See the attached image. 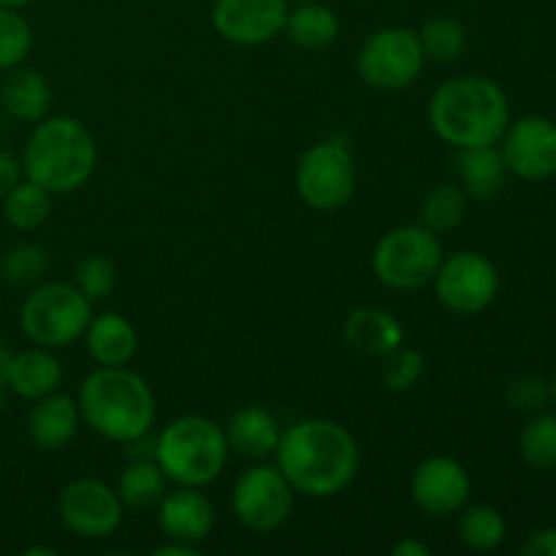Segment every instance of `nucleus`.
Instances as JSON below:
<instances>
[{"label": "nucleus", "instance_id": "nucleus-1", "mask_svg": "<svg viewBox=\"0 0 556 556\" xmlns=\"http://www.w3.org/2000/svg\"><path fill=\"white\" fill-rule=\"evenodd\" d=\"M275 456L293 492L313 500L345 492L362 467V448L353 432L331 418H304L282 429Z\"/></svg>", "mask_w": 556, "mask_h": 556}, {"label": "nucleus", "instance_id": "nucleus-2", "mask_svg": "<svg viewBox=\"0 0 556 556\" xmlns=\"http://www.w3.org/2000/svg\"><path fill=\"white\" fill-rule=\"evenodd\" d=\"M510 123V103L503 87L481 74H462L443 81L429 101V125L456 150L497 144Z\"/></svg>", "mask_w": 556, "mask_h": 556}, {"label": "nucleus", "instance_id": "nucleus-3", "mask_svg": "<svg viewBox=\"0 0 556 556\" xmlns=\"http://www.w3.org/2000/svg\"><path fill=\"white\" fill-rule=\"evenodd\" d=\"M81 421L112 443H136L147 438L157 416L155 394L139 372L125 367H98L81 383Z\"/></svg>", "mask_w": 556, "mask_h": 556}, {"label": "nucleus", "instance_id": "nucleus-4", "mask_svg": "<svg viewBox=\"0 0 556 556\" xmlns=\"http://www.w3.org/2000/svg\"><path fill=\"white\" fill-rule=\"evenodd\" d=\"M98 163L96 136L76 117H43L27 136L22 172L52 195L76 193Z\"/></svg>", "mask_w": 556, "mask_h": 556}, {"label": "nucleus", "instance_id": "nucleus-5", "mask_svg": "<svg viewBox=\"0 0 556 556\" xmlns=\"http://www.w3.org/2000/svg\"><path fill=\"white\" fill-rule=\"evenodd\" d=\"M226 432L204 416H179L161 429L155 440V462L168 483L204 489L223 476L228 465Z\"/></svg>", "mask_w": 556, "mask_h": 556}, {"label": "nucleus", "instance_id": "nucleus-6", "mask_svg": "<svg viewBox=\"0 0 556 556\" xmlns=\"http://www.w3.org/2000/svg\"><path fill=\"white\" fill-rule=\"evenodd\" d=\"M90 318L92 302L74 282H38L20 309L22 334L49 351L79 342Z\"/></svg>", "mask_w": 556, "mask_h": 556}, {"label": "nucleus", "instance_id": "nucleus-7", "mask_svg": "<svg viewBox=\"0 0 556 556\" xmlns=\"http://www.w3.org/2000/svg\"><path fill=\"white\" fill-rule=\"evenodd\" d=\"M443 244L421 223L396 226L378 239L372 250V271L391 291H421L443 264Z\"/></svg>", "mask_w": 556, "mask_h": 556}, {"label": "nucleus", "instance_id": "nucleus-8", "mask_svg": "<svg viewBox=\"0 0 556 556\" xmlns=\"http://www.w3.org/2000/svg\"><path fill=\"white\" fill-rule=\"evenodd\" d=\"M356 161L345 141L324 139L302 152L296 163V193L309 210L337 212L356 193Z\"/></svg>", "mask_w": 556, "mask_h": 556}, {"label": "nucleus", "instance_id": "nucleus-9", "mask_svg": "<svg viewBox=\"0 0 556 556\" xmlns=\"http://www.w3.org/2000/svg\"><path fill=\"white\" fill-rule=\"evenodd\" d=\"M424 49L418 33L410 27H380L356 54V71L364 85L383 92H396L410 87L421 76Z\"/></svg>", "mask_w": 556, "mask_h": 556}, {"label": "nucleus", "instance_id": "nucleus-10", "mask_svg": "<svg viewBox=\"0 0 556 556\" xmlns=\"http://www.w3.org/2000/svg\"><path fill=\"white\" fill-rule=\"evenodd\" d=\"M434 296L448 313L478 315L494 304L500 293V271L492 258L476 250H462L443 258L432 280Z\"/></svg>", "mask_w": 556, "mask_h": 556}, {"label": "nucleus", "instance_id": "nucleus-11", "mask_svg": "<svg viewBox=\"0 0 556 556\" xmlns=\"http://www.w3.org/2000/svg\"><path fill=\"white\" fill-rule=\"evenodd\" d=\"M293 486L277 465H255L239 476L231 494V508L239 525L250 532H275L291 519Z\"/></svg>", "mask_w": 556, "mask_h": 556}, {"label": "nucleus", "instance_id": "nucleus-12", "mask_svg": "<svg viewBox=\"0 0 556 556\" xmlns=\"http://www.w3.org/2000/svg\"><path fill=\"white\" fill-rule=\"evenodd\" d=\"M58 514L65 530L85 541H101L114 535L123 525L125 505L117 492L98 478H76L65 483L58 497Z\"/></svg>", "mask_w": 556, "mask_h": 556}, {"label": "nucleus", "instance_id": "nucleus-13", "mask_svg": "<svg viewBox=\"0 0 556 556\" xmlns=\"http://www.w3.org/2000/svg\"><path fill=\"white\" fill-rule=\"evenodd\" d=\"M472 481L465 465L451 456H429L413 470L410 497L432 519H448L470 503Z\"/></svg>", "mask_w": 556, "mask_h": 556}, {"label": "nucleus", "instance_id": "nucleus-14", "mask_svg": "<svg viewBox=\"0 0 556 556\" xmlns=\"http://www.w3.org/2000/svg\"><path fill=\"white\" fill-rule=\"evenodd\" d=\"M503 157L508 172L530 182H541L556 174V123L541 114H530L508 123L503 134Z\"/></svg>", "mask_w": 556, "mask_h": 556}, {"label": "nucleus", "instance_id": "nucleus-15", "mask_svg": "<svg viewBox=\"0 0 556 556\" xmlns=\"http://www.w3.org/2000/svg\"><path fill=\"white\" fill-rule=\"evenodd\" d=\"M288 0H215L212 25L217 36L237 47L275 41L286 27Z\"/></svg>", "mask_w": 556, "mask_h": 556}, {"label": "nucleus", "instance_id": "nucleus-16", "mask_svg": "<svg viewBox=\"0 0 556 556\" xmlns=\"http://www.w3.org/2000/svg\"><path fill=\"white\" fill-rule=\"evenodd\" d=\"M157 527L166 541L201 546L215 530V505L201 489L177 486L157 503Z\"/></svg>", "mask_w": 556, "mask_h": 556}, {"label": "nucleus", "instance_id": "nucleus-17", "mask_svg": "<svg viewBox=\"0 0 556 556\" xmlns=\"http://www.w3.org/2000/svg\"><path fill=\"white\" fill-rule=\"evenodd\" d=\"M81 427V413L68 394H47L33 402L27 413V438L36 448L54 454L74 443Z\"/></svg>", "mask_w": 556, "mask_h": 556}, {"label": "nucleus", "instance_id": "nucleus-18", "mask_svg": "<svg viewBox=\"0 0 556 556\" xmlns=\"http://www.w3.org/2000/svg\"><path fill=\"white\" fill-rule=\"evenodd\" d=\"M223 432H226L228 448L233 454L244 456V459H266V456H275L282 438L280 421L275 418V413H269L261 405L239 407L228 418Z\"/></svg>", "mask_w": 556, "mask_h": 556}, {"label": "nucleus", "instance_id": "nucleus-19", "mask_svg": "<svg viewBox=\"0 0 556 556\" xmlns=\"http://www.w3.org/2000/svg\"><path fill=\"white\" fill-rule=\"evenodd\" d=\"M81 340L98 367H125L139 351L134 324L119 313H92Z\"/></svg>", "mask_w": 556, "mask_h": 556}, {"label": "nucleus", "instance_id": "nucleus-20", "mask_svg": "<svg viewBox=\"0 0 556 556\" xmlns=\"http://www.w3.org/2000/svg\"><path fill=\"white\" fill-rule=\"evenodd\" d=\"M342 337H345L353 351L364 353V356L383 358L386 353L396 351L405 342V329L389 309L358 307L345 318Z\"/></svg>", "mask_w": 556, "mask_h": 556}, {"label": "nucleus", "instance_id": "nucleus-21", "mask_svg": "<svg viewBox=\"0 0 556 556\" xmlns=\"http://www.w3.org/2000/svg\"><path fill=\"white\" fill-rule=\"evenodd\" d=\"M63 383V367L49 348H27L14 353L5 378V389L14 391L20 400L36 402L41 396L54 394Z\"/></svg>", "mask_w": 556, "mask_h": 556}, {"label": "nucleus", "instance_id": "nucleus-22", "mask_svg": "<svg viewBox=\"0 0 556 556\" xmlns=\"http://www.w3.org/2000/svg\"><path fill=\"white\" fill-rule=\"evenodd\" d=\"M456 172H459V185L467 199L489 201L500 195L508 179V163H505L503 150L494 144L467 147L459 150L456 157Z\"/></svg>", "mask_w": 556, "mask_h": 556}, {"label": "nucleus", "instance_id": "nucleus-23", "mask_svg": "<svg viewBox=\"0 0 556 556\" xmlns=\"http://www.w3.org/2000/svg\"><path fill=\"white\" fill-rule=\"evenodd\" d=\"M0 103L14 119L36 125L49 114L52 90H49L43 74L16 65V68L9 71L3 87H0Z\"/></svg>", "mask_w": 556, "mask_h": 556}, {"label": "nucleus", "instance_id": "nucleus-24", "mask_svg": "<svg viewBox=\"0 0 556 556\" xmlns=\"http://www.w3.org/2000/svg\"><path fill=\"white\" fill-rule=\"evenodd\" d=\"M282 33L293 47L304 49V52H320L340 36V16L320 0H307V3H296L293 9H288Z\"/></svg>", "mask_w": 556, "mask_h": 556}, {"label": "nucleus", "instance_id": "nucleus-25", "mask_svg": "<svg viewBox=\"0 0 556 556\" xmlns=\"http://www.w3.org/2000/svg\"><path fill=\"white\" fill-rule=\"evenodd\" d=\"M117 492L119 503L130 510H147V508H157V503L163 500V494L168 492V478L166 472L157 467V462H130L117 478Z\"/></svg>", "mask_w": 556, "mask_h": 556}, {"label": "nucleus", "instance_id": "nucleus-26", "mask_svg": "<svg viewBox=\"0 0 556 556\" xmlns=\"http://www.w3.org/2000/svg\"><path fill=\"white\" fill-rule=\"evenodd\" d=\"M49 212H52V193L27 177H22L3 195V217L14 231H36L47 223Z\"/></svg>", "mask_w": 556, "mask_h": 556}, {"label": "nucleus", "instance_id": "nucleus-27", "mask_svg": "<svg viewBox=\"0 0 556 556\" xmlns=\"http://www.w3.org/2000/svg\"><path fill=\"white\" fill-rule=\"evenodd\" d=\"M456 532H459V541L467 552L489 554L503 546L508 527H505L503 514L492 505H465L459 510Z\"/></svg>", "mask_w": 556, "mask_h": 556}, {"label": "nucleus", "instance_id": "nucleus-28", "mask_svg": "<svg viewBox=\"0 0 556 556\" xmlns=\"http://www.w3.org/2000/svg\"><path fill=\"white\" fill-rule=\"evenodd\" d=\"M418 41H421L424 58L427 60L440 65L454 63V60H459L467 52V27L456 16H432L418 30Z\"/></svg>", "mask_w": 556, "mask_h": 556}, {"label": "nucleus", "instance_id": "nucleus-29", "mask_svg": "<svg viewBox=\"0 0 556 556\" xmlns=\"http://www.w3.org/2000/svg\"><path fill=\"white\" fill-rule=\"evenodd\" d=\"M467 217V195L456 185H438L429 190L421 201V226L429 231L451 233L465 223Z\"/></svg>", "mask_w": 556, "mask_h": 556}, {"label": "nucleus", "instance_id": "nucleus-30", "mask_svg": "<svg viewBox=\"0 0 556 556\" xmlns=\"http://www.w3.org/2000/svg\"><path fill=\"white\" fill-rule=\"evenodd\" d=\"M47 271L49 255L41 244H11L3 258H0V277L16 288H36L38 282H43Z\"/></svg>", "mask_w": 556, "mask_h": 556}, {"label": "nucleus", "instance_id": "nucleus-31", "mask_svg": "<svg viewBox=\"0 0 556 556\" xmlns=\"http://www.w3.org/2000/svg\"><path fill=\"white\" fill-rule=\"evenodd\" d=\"M519 454L535 470L556 467V413H538L519 434Z\"/></svg>", "mask_w": 556, "mask_h": 556}, {"label": "nucleus", "instance_id": "nucleus-32", "mask_svg": "<svg viewBox=\"0 0 556 556\" xmlns=\"http://www.w3.org/2000/svg\"><path fill=\"white\" fill-rule=\"evenodd\" d=\"M33 49V27L20 9L0 5V71H11L27 60Z\"/></svg>", "mask_w": 556, "mask_h": 556}, {"label": "nucleus", "instance_id": "nucleus-33", "mask_svg": "<svg viewBox=\"0 0 556 556\" xmlns=\"http://www.w3.org/2000/svg\"><path fill=\"white\" fill-rule=\"evenodd\" d=\"M383 367H380V375H383V383L389 391H396V394H405V391H413L418 383H421L424 372H427V362H424V353L416 351V348L400 345L396 351L386 353Z\"/></svg>", "mask_w": 556, "mask_h": 556}, {"label": "nucleus", "instance_id": "nucleus-34", "mask_svg": "<svg viewBox=\"0 0 556 556\" xmlns=\"http://www.w3.org/2000/svg\"><path fill=\"white\" fill-rule=\"evenodd\" d=\"M74 286L79 288L92 304L106 302L114 293V288H117V269H114V264L106 255H85V258L76 264Z\"/></svg>", "mask_w": 556, "mask_h": 556}, {"label": "nucleus", "instance_id": "nucleus-35", "mask_svg": "<svg viewBox=\"0 0 556 556\" xmlns=\"http://www.w3.org/2000/svg\"><path fill=\"white\" fill-rule=\"evenodd\" d=\"M548 396H552V389L538 375H521L508 389V402L514 407H519V410H538V407H543V402Z\"/></svg>", "mask_w": 556, "mask_h": 556}, {"label": "nucleus", "instance_id": "nucleus-36", "mask_svg": "<svg viewBox=\"0 0 556 556\" xmlns=\"http://www.w3.org/2000/svg\"><path fill=\"white\" fill-rule=\"evenodd\" d=\"M525 556H556V527H543L532 532L530 541L521 546Z\"/></svg>", "mask_w": 556, "mask_h": 556}, {"label": "nucleus", "instance_id": "nucleus-37", "mask_svg": "<svg viewBox=\"0 0 556 556\" xmlns=\"http://www.w3.org/2000/svg\"><path fill=\"white\" fill-rule=\"evenodd\" d=\"M22 177H25V172H22V161H16L11 152L0 150V199H3V195L9 193Z\"/></svg>", "mask_w": 556, "mask_h": 556}, {"label": "nucleus", "instance_id": "nucleus-38", "mask_svg": "<svg viewBox=\"0 0 556 556\" xmlns=\"http://www.w3.org/2000/svg\"><path fill=\"white\" fill-rule=\"evenodd\" d=\"M391 556H429L427 543L416 541V538H402L400 543H394Z\"/></svg>", "mask_w": 556, "mask_h": 556}, {"label": "nucleus", "instance_id": "nucleus-39", "mask_svg": "<svg viewBox=\"0 0 556 556\" xmlns=\"http://www.w3.org/2000/svg\"><path fill=\"white\" fill-rule=\"evenodd\" d=\"M155 556H199V546H190L182 541H166L152 552Z\"/></svg>", "mask_w": 556, "mask_h": 556}, {"label": "nucleus", "instance_id": "nucleus-40", "mask_svg": "<svg viewBox=\"0 0 556 556\" xmlns=\"http://www.w3.org/2000/svg\"><path fill=\"white\" fill-rule=\"evenodd\" d=\"M11 358H14V351H11L5 342H0V386H3V389H5V378H9Z\"/></svg>", "mask_w": 556, "mask_h": 556}, {"label": "nucleus", "instance_id": "nucleus-41", "mask_svg": "<svg viewBox=\"0 0 556 556\" xmlns=\"http://www.w3.org/2000/svg\"><path fill=\"white\" fill-rule=\"evenodd\" d=\"M25 556H58V548H52V546H30V548H25Z\"/></svg>", "mask_w": 556, "mask_h": 556}, {"label": "nucleus", "instance_id": "nucleus-42", "mask_svg": "<svg viewBox=\"0 0 556 556\" xmlns=\"http://www.w3.org/2000/svg\"><path fill=\"white\" fill-rule=\"evenodd\" d=\"M33 0H0V5H9V9H25V5H30Z\"/></svg>", "mask_w": 556, "mask_h": 556}, {"label": "nucleus", "instance_id": "nucleus-43", "mask_svg": "<svg viewBox=\"0 0 556 556\" xmlns=\"http://www.w3.org/2000/svg\"><path fill=\"white\" fill-rule=\"evenodd\" d=\"M3 407H5V394H3V386H0V416H3Z\"/></svg>", "mask_w": 556, "mask_h": 556}, {"label": "nucleus", "instance_id": "nucleus-44", "mask_svg": "<svg viewBox=\"0 0 556 556\" xmlns=\"http://www.w3.org/2000/svg\"><path fill=\"white\" fill-rule=\"evenodd\" d=\"M548 389H552V400L556 402V372H554V380H552V386H548Z\"/></svg>", "mask_w": 556, "mask_h": 556}, {"label": "nucleus", "instance_id": "nucleus-45", "mask_svg": "<svg viewBox=\"0 0 556 556\" xmlns=\"http://www.w3.org/2000/svg\"><path fill=\"white\" fill-rule=\"evenodd\" d=\"M288 3H307V0H288Z\"/></svg>", "mask_w": 556, "mask_h": 556}]
</instances>
